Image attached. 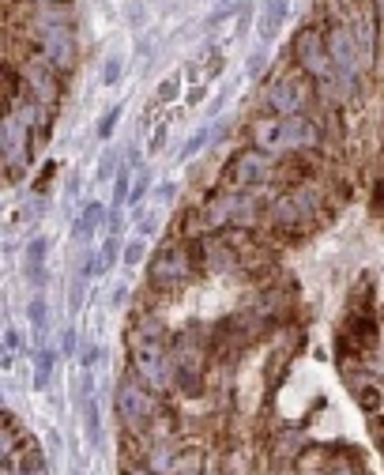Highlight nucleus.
<instances>
[{
  "label": "nucleus",
  "instance_id": "nucleus-1",
  "mask_svg": "<svg viewBox=\"0 0 384 475\" xmlns=\"http://www.w3.org/2000/svg\"><path fill=\"white\" fill-rule=\"evenodd\" d=\"M162 400H166L162 392H155L136 370H128L114 392V415L121 423V430H147L151 415L162 407Z\"/></svg>",
  "mask_w": 384,
  "mask_h": 475
},
{
  "label": "nucleus",
  "instance_id": "nucleus-2",
  "mask_svg": "<svg viewBox=\"0 0 384 475\" xmlns=\"http://www.w3.org/2000/svg\"><path fill=\"white\" fill-rule=\"evenodd\" d=\"M189 279H196V268H192L189 249H185V241H181V238L170 241V245H162L155 256H151V268H147V287H151V291L178 294Z\"/></svg>",
  "mask_w": 384,
  "mask_h": 475
},
{
  "label": "nucleus",
  "instance_id": "nucleus-3",
  "mask_svg": "<svg viewBox=\"0 0 384 475\" xmlns=\"http://www.w3.org/2000/svg\"><path fill=\"white\" fill-rule=\"evenodd\" d=\"M271 170H275V163H271L268 151L260 148H242L230 155V163L222 166V189H234V192H249L256 185L271 181Z\"/></svg>",
  "mask_w": 384,
  "mask_h": 475
},
{
  "label": "nucleus",
  "instance_id": "nucleus-4",
  "mask_svg": "<svg viewBox=\"0 0 384 475\" xmlns=\"http://www.w3.org/2000/svg\"><path fill=\"white\" fill-rule=\"evenodd\" d=\"M309 441L301 438L298 430H275L268 438V449H264V456H268V468L271 472H286L294 468V461L301 456V449H306Z\"/></svg>",
  "mask_w": 384,
  "mask_h": 475
},
{
  "label": "nucleus",
  "instance_id": "nucleus-5",
  "mask_svg": "<svg viewBox=\"0 0 384 475\" xmlns=\"http://www.w3.org/2000/svg\"><path fill=\"white\" fill-rule=\"evenodd\" d=\"M181 441L185 438H166V441H155L143 456V468L151 475H178V456H181Z\"/></svg>",
  "mask_w": 384,
  "mask_h": 475
},
{
  "label": "nucleus",
  "instance_id": "nucleus-6",
  "mask_svg": "<svg viewBox=\"0 0 384 475\" xmlns=\"http://www.w3.org/2000/svg\"><path fill=\"white\" fill-rule=\"evenodd\" d=\"M15 475H50V461L38 438L23 434V449H15Z\"/></svg>",
  "mask_w": 384,
  "mask_h": 475
},
{
  "label": "nucleus",
  "instance_id": "nucleus-7",
  "mask_svg": "<svg viewBox=\"0 0 384 475\" xmlns=\"http://www.w3.org/2000/svg\"><path fill=\"white\" fill-rule=\"evenodd\" d=\"M79 412H83L87 441H91V445H98V441H102V415H98V404H94V400H87V404L79 407Z\"/></svg>",
  "mask_w": 384,
  "mask_h": 475
},
{
  "label": "nucleus",
  "instance_id": "nucleus-8",
  "mask_svg": "<svg viewBox=\"0 0 384 475\" xmlns=\"http://www.w3.org/2000/svg\"><path fill=\"white\" fill-rule=\"evenodd\" d=\"M53 362H57L53 351H38V355H34V389H38V392H45V385H50Z\"/></svg>",
  "mask_w": 384,
  "mask_h": 475
},
{
  "label": "nucleus",
  "instance_id": "nucleus-9",
  "mask_svg": "<svg viewBox=\"0 0 384 475\" xmlns=\"http://www.w3.org/2000/svg\"><path fill=\"white\" fill-rule=\"evenodd\" d=\"M106 219V212H102V204H87L83 208V215H79V223H76V234H91L98 223Z\"/></svg>",
  "mask_w": 384,
  "mask_h": 475
},
{
  "label": "nucleus",
  "instance_id": "nucleus-10",
  "mask_svg": "<svg viewBox=\"0 0 384 475\" xmlns=\"http://www.w3.org/2000/svg\"><path fill=\"white\" fill-rule=\"evenodd\" d=\"M45 253H50V241H45V238H34V241L27 245V264H30V268H42Z\"/></svg>",
  "mask_w": 384,
  "mask_h": 475
},
{
  "label": "nucleus",
  "instance_id": "nucleus-11",
  "mask_svg": "<svg viewBox=\"0 0 384 475\" xmlns=\"http://www.w3.org/2000/svg\"><path fill=\"white\" fill-rule=\"evenodd\" d=\"M27 317H30V321H34V325H38V328H42V325H45V321H50V310H45V302H42V298H34V302H30V305H27Z\"/></svg>",
  "mask_w": 384,
  "mask_h": 475
},
{
  "label": "nucleus",
  "instance_id": "nucleus-12",
  "mask_svg": "<svg viewBox=\"0 0 384 475\" xmlns=\"http://www.w3.org/2000/svg\"><path fill=\"white\" fill-rule=\"evenodd\" d=\"M117 117H121V110L114 106V110H109L106 117L98 121V136H102V140H106V136H109V132H114V128H117Z\"/></svg>",
  "mask_w": 384,
  "mask_h": 475
},
{
  "label": "nucleus",
  "instance_id": "nucleus-13",
  "mask_svg": "<svg viewBox=\"0 0 384 475\" xmlns=\"http://www.w3.org/2000/svg\"><path fill=\"white\" fill-rule=\"evenodd\" d=\"M114 170H117V151H106V159H102V163H98V178L106 181Z\"/></svg>",
  "mask_w": 384,
  "mask_h": 475
},
{
  "label": "nucleus",
  "instance_id": "nucleus-14",
  "mask_svg": "<svg viewBox=\"0 0 384 475\" xmlns=\"http://www.w3.org/2000/svg\"><path fill=\"white\" fill-rule=\"evenodd\" d=\"M143 253H147V249H143V241H132V245L125 249V264H140Z\"/></svg>",
  "mask_w": 384,
  "mask_h": 475
},
{
  "label": "nucleus",
  "instance_id": "nucleus-15",
  "mask_svg": "<svg viewBox=\"0 0 384 475\" xmlns=\"http://www.w3.org/2000/svg\"><path fill=\"white\" fill-rule=\"evenodd\" d=\"M121 227H125V219L117 212H109L106 215V238H117V234H121Z\"/></svg>",
  "mask_w": 384,
  "mask_h": 475
},
{
  "label": "nucleus",
  "instance_id": "nucleus-16",
  "mask_svg": "<svg viewBox=\"0 0 384 475\" xmlns=\"http://www.w3.org/2000/svg\"><path fill=\"white\" fill-rule=\"evenodd\" d=\"M102 358V351L98 347H94V343H91V347H83V355H79V366H83V370H91L94 366V362H98Z\"/></svg>",
  "mask_w": 384,
  "mask_h": 475
},
{
  "label": "nucleus",
  "instance_id": "nucleus-17",
  "mask_svg": "<svg viewBox=\"0 0 384 475\" xmlns=\"http://www.w3.org/2000/svg\"><path fill=\"white\" fill-rule=\"evenodd\" d=\"M128 196H132V189H128V174H121V178H117V185H114V200L121 204V200H128Z\"/></svg>",
  "mask_w": 384,
  "mask_h": 475
},
{
  "label": "nucleus",
  "instance_id": "nucleus-18",
  "mask_svg": "<svg viewBox=\"0 0 384 475\" xmlns=\"http://www.w3.org/2000/svg\"><path fill=\"white\" fill-rule=\"evenodd\" d=\"M207 136H211L207 128H204V132H196V136H192V140H189V148H185V159H189V155H196V151L204 148V143H207Z\"/></svg>",
  "mask_w": 384,
  "mask_h": 475
},
{
  "label": "nucleus",
  "instance_id": "nucleus-19",
  "mask_svg": "<svg viewBox=\"0 0 384 475\" xmlns=\"http://www.w3.org/2000/svg\"><path fill=\"white\" fill-rule=\"evenodd\" d=\"M373 212H381V215H384V181L377 185V192H373Z\"/></svg>",
  "mask_w": 384,
  "mask_h": 475
},
{
  "label": "nucleus",
  "instance_id": "nucleus-20",
  "mask_svg": "<svg viewBox=\"0 0 384 475\" xmlns=\"http://www.w3.org/2000/svg\"><path fill=\"white\" fill-rule=\"evenodd\" d=\"M162 140H166V125L155 128V140H151V151H162Z\"/></svg>",
  "mask_w": 384,
  "mask_h": 475
},
{
  "label": "nucleus",
  "instance_id": "nucleus-21",
  "mask_svg": "<svg viewBox=\"0 0 384 475\" xmlns=\"http://www.w3.org/2000/svg\"><path fill=\"white\" fill-rule=\"evenodd\" d=\"M260 68H264V53H253V61H249V72L256 76V72H260Z\"/></svg>",
  "mask_w": 384,
  "mask_h": 475
},
{
  "label": "nucleus",
  "instance_id": "nucleus-22",
  "mask_svg": "<svg viewBox=\"0 0 384 475\" xmlns=\"http://www.w3.org/2000/svg\"><path fill=\"white\" fill-rule=\"evenodd\" d=\"M125 298H128V291H125V287H117V291H114V305H125Z\"/></svg>",
  "mask_w": 384,
  "mask_h": 475
},
{
  "label": "nucleus",
  "instance_id": "nucleus-23",
  "mask_svg": "<svg viewBox=\"0 0 384 475\" xmlns=\"http://www.w3.org/2000/svg\"><path fill=\"white\" fill-rule=\"evenodd\" d=\"M68 475H83V472H79V468H72V472H68Z\"/></svg>",
  "mask_w": 384,
  "mask_h": 475
}]
</instances>
